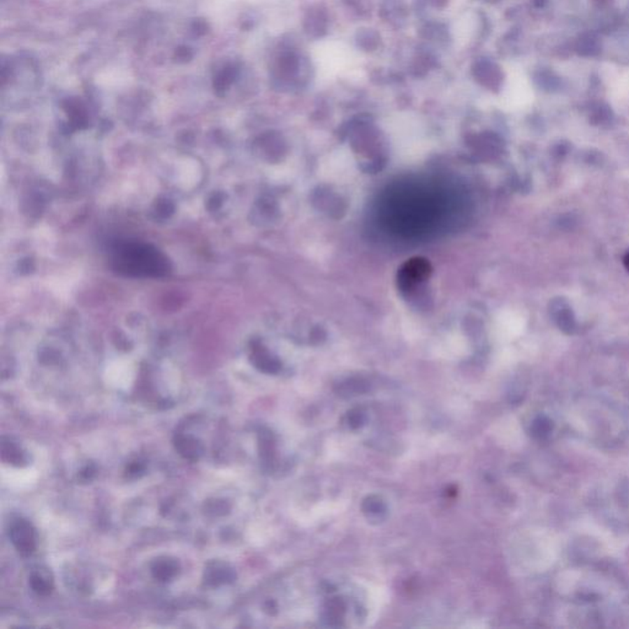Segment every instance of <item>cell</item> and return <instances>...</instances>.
Here are the masks:
<instances>
[{"label": "cell", "mask_w": 629, "mask_h": 629, "mask_svg": "<svg viewBox=\"0 0 629 629\" xmlns=\"http://www.w3.org/2000/svg\"><path fill=\"white\" fill-rule=\"evenodd\" d=\"M113 266L120 273L134 277H161L168 273V259L147 245L127 243L117 246Z\"/></svg>", "instance_id": "6da1fadb"}, {"label": "cell", "mask_w": 629, "mask_h": 629, "mask_svg": "<svg viewBox=\"0 0 629 629\" xmlns=\"http://www.w3.org/2000/svg\"><path fill=\"white\" fill-rule=\"evenodd\" d=\"M9 536L16 551L22 556H30L35 551V531L26 520H19L13 523Z\"/></svg>", "instance_id": "7a4b0ae2"}, {"label": "cell", "mask_w": 629, "mask_h": 629, "mask_svg": "<svg viewBox=\"0 0 629 629\" xmlns=\"http://www.w3.org/2000/svg\"><path fill=\"white\" fill-rule=\"evenodd\" d=\"M236 578L233 569L222 562H210L204 570V581L209 586H220L224 584L233 583Z\"/></svg>", "instance_id": "3957f363"}, {"label": "cell", "mask_w": 629, "mask_h": 629, "mask_svg": "<svg viewBox=\"0 0 629 629\" xmlns=\"http://www.w3.org/2000/svg\"><path fill=\"white\" fill-rule=\"evenodd\" d=\"M173 445L178 454L188 461H198L203 455V445L201 444L198 439L191 437V435L178 434L173 439Z\"/></svg>", "instance_id": "277c9868"}, {"label": "cell", "mask_w": 629, "mask_h": 629, "mask_svg": "<svg viewBox=\"0 0 629 629\" xmlns=\"http://www.w3.org/2000/svg\"><path fill=\"white\" fill-rule=\"evenodd\" d=\"M178 570L180 564L178 561L170 557H161L152 563V577L161 583H168L170 580H173L178 575Z\"/></svg>", "instance_id": "5b68a950"}, {"label": "cell", "mask_w": 629, "mask_h": 629, "mask_svg": "<svg viewBox=\"0 0 629 629\" xmlns=\"http://www.w3.org/2000/svg\"><path fill=\"white\" fill-rule=\"evenodd\" d=\"M30 586L36 594L40 595V596H47L52 593L53 581L48 575H45L41 572H34L30 577Z\"/></svg>", "instance_id": "8992f818"}, {"label": "cell", "mask_w": 629, "mask_h": 629, "mask_svg": "<svg viewBox=\"0 0 629 629\" xmlns=\"http://www.w3.org/2000/svg\"><path fill=\"white\" fill-rule=\"evenodd\" d=\"M1 456L4 461L11 463V465H15V466H21L26 461L25 454L21 451L14 442H4L1 444Z\"/></svg>", "instance_id": "52a82bcc"}, {"label": "cell", "mask_w": 629, "mask_h": 629, "mask_svg": "<svg viewBox=\"0 0 629 629\" xmlns=\"http://www.w3.org/2000/svg\"><path fill=\"white\" fill-rule=\"evenodd\" d=\"M235 75H236V71L233 68H231V66L224 68L223 71H220L218 75L215 76V80H214L215 92H218V94H223V92H226L229 87H231Z\"/></svg>", "instance_id": "ba28073f"}, {"label": "cell", "mask_w": 629, "mask_h": 629, "mask_svg": "<svg viewBox=\"0 0 629 629\" xmlns=\"http://www.w3.org/2000/svg\"><path fill=\"white\" fill-rule=\"evenodd\" d=\"M533 431V434L536 437L540 438V439L547 437L548 434L552 431V421L547 419V418H544V417H540L535 421Z\"/></svg>", "instance_id": "9c48e42d"}, {"label": "cell", "mask_w": 629, "mask_h": 629, "mask_svg": "<svg viewBox=\"0 0 629 629\" xmlns=\"http://www.w3.org/2000/svg\"><path fill=\"white\" fill-rule=\"evenodd\" d=\"M145 471V467L143 466L142 463H132L131 466L127 468V473L129 476H133V477H139L142 473H144Z\"/></svg>", "instance_id": "30bf717a"}, {"label": "cell", "mask_w": 629, "mask_h": 629, "mask_svg": "<svg viewBox=\"0 0 629 629\" xmlns=\"http://www.w3.org/2000/svg\"><path fill=\"white\" fill-rule=\"evenodd\" d=\"M176 56H178V59L186 62L189 61V58L192 57V53H191L189 48H187V47H182V48H178V52H176Z\"/></svg>", "instance_id": "8fae6325"}, {"label": "cell", "mask_w": 629, "mask_h": 629, "mask_svg": "<svg viewBox=\"0 0 629 629\" xmlns=\"http://www.w3.org/2000/svg\"><path fill=\"white\" fill-rule=\"evenodd\" d=\"M626 263H627V267H628V269H629V256H628V259H627V261H626Z\"/></svg>", "instance_id": "7c38bea8"}]
</instances>
